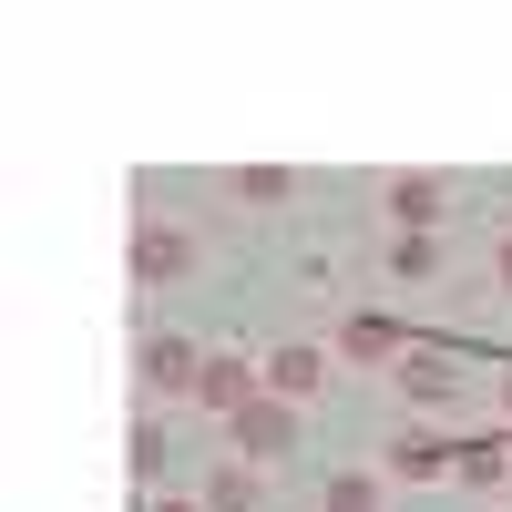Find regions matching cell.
<instances>
[{"instance_id": "17", "label": "cell", "mask_w": 512, "mask_h": 512, "mask_svg": "<svg viewBox=\"0 0 512 512\" xmlns=\"http://www.w3.org/2000/svg\"><path fill=\"white\" fill-rule=\"evenodd\" d=\"M154 512H205V502H185V492H164V502H154Z\"/></svg>"}, {"instance_id": "16", "label": "cell", "mask_w": 512, "mask_h": 512, "mask_svg": "<svg viewBox=\"0 0 512 512\" xmlns=\"http://www.w3.org/2000/svg\"><path fill=\"white\" fill-rule=\"evenodd\" d=\"M492 287H502V297H512V226H502V236H492Z\"/></svg>"}, {"instance_id": "15", "label": "cell", "mask_w": 512, "mask_h": 512, "mask_svg": "<svg viewBox=\"0 0 512 512\" xmlns=\"http://www.w3.org/2000/svg\"><path fill=\"white\" fill-rule=\"evenodd\" d=\"M134 472H164V420H134Z\"/></svg>"}, {"instance_id": "1", "label": "cell", "mask_w": 512, "mask_h": 512, "mask_svg": "<svg viewBox=\"0 0 512 512\" xmlns=\"http://www.w3.org/2000/svg\"><path fill=\"white\" fill-rule=\"evenodd\" d=\"M328 349L349 359V369H400V359H410V328H400L390 308H349V318H338V338H328Z\"/></svg>"}, {"instance_id": "9", "label": "cell", "mask_w": 512, "mask_h": 512, "mask_svg": "<svg viewBox=\"0 0 512 512\" xmlns=\"http://www.w3.org/2000/svg\"><path fill=\"white\" fill-rule=\"evenodd\" d=\"M195 369H205L195 338H144V390H185L195 400Z\"/></svg>"}, {"instance_id": "19", "label": "cell", "mask_w": 512, "mask_h": 512, "mask_svg": "<svg viewBox=\"0 0 512 512\" xmlns=\"http://www.w3.org/2000/svg\"><path fill=\"white\" fill-rule=\"evenodd\" d=\"M502 451H512V431H502Z\"/></svg>"}, {"instance_id": "10", "label": "cell", "mask_w": 512, "mask_h": 512, "mask_svg": "<svg viewBox=\"0 0 512 512\" xmlns=\"http://www.w3.org/2000/svg\"><path fill=\"white\" fill-rule=\"evenodd\" d=\"M256 492H267L256 461H216V472H205V512H256Z\"/></svg>"}, {"instance_id": "14", "label": "cell", "mask_w": 512, "mask_h": 512, "mask_svg": "<svg viewBox=\"0 0 512 512\" xmlns=\"http://www.w3.org/2000/svg\"><path fill=\"white\" fill-rule=\"evenodd\" d=\"M461 482H512V451L502 441H461Z\"/></svg>"}, {"instance_id": "8", "label": "cell", "mask_w": 512, "mask_h": 512, "mask_svg": "<svg viewBox=\"0 0 512 512\" xmlns=\"http://www.w3.org/2000/svg\"><path fill=\"white\" fill-rule=\"evenodd\" d=\"M390 379H400L410 410H451V400H461V359H451V349H410Z\"/></svg>"}, {"instance_id": "7", "label": "cell", "mask_w": 512, "mask_h": 512, "mask_svg": "<svg viewBox=\"0 0 512 512\" xmlns=\"http://www.w3.org/2000/svg\"><path fill=\"white\" fill-rule=\"evenodd\" d=\"M195 236L185 226H134V287H175V277H195Z\"/></svg>"}, {"instance_id": "4", "label": "cell", "mask_w": 512, "mask_h": 512, "mask_svg": "<svg viewBox=\"0 0 512 512\" xmlns=\"http://www.w3.org/2000/svg\"><path fill=\"white\" fill-rule=\"evenodd\" d=\"M390 216H400V236H441V216H451V175H431V164L390 175Z\"/></svg>"}, {"instance_id": "5", "label": "cell", "mask_w": 512, "mask_h": 512, "mask_svg": "<svg viewBox=\"0 0 512 512\" xmlns=\"http://www.w3.org/2000/svg\"><path fill=\"white\" fill-rule=\"evenodd\" d=\"M328 359L338 349H318V338H287V349H267V359H256V369H267V400H318V379H328Z\"/></svg>"}, {"instance_id": "12", "label": "cell", "mask_w": 512, "mask_h": 512, "mask_svg": "<svg viewBox=\"0 0 512 512\" xmlns=\"http://www.w3.org/2000/svg\"><path fill=\"white\" fill-rule=\"evenodd\" d=\"M226 195H236V205H287V195H297V175H287V164H236Z\"/></svg>"}, {"instance_id": "3", "label": "cell", "mask_w": 512, "mask_h": 512, "mask_svg": "<svg viewBox=\"0 0 512 512\" xmlns=\"http://www.w3.org/2000/svg\"><path fill=\"white\" fill-rule=\"evenodd\" d=\"M246 400H267V369H256V359H226V349H205V369H195V410H205V420H236Z\"/></svg>"}, {"instance_id": "18", "label": "cell", "mask_w": 512, "mask_h": 512, "mask_svg": "<svg viewBox=\"0 0 512 512\" xmlns=\"http://www.w3.org/2000/svg\"><path fill=\"white\" fill-rule=\"evenodd\" d=\"M502 410H512V369H502Z\"/></svg>"}, {"instance_id": "2", "label": "cell", "mask_w": 512, "mask_h": 512, "mask_svg": "<svg viewBox=\"0 0 512 512\" xmlns=\"http://www.w3.org/2000/svg\"><path fill=\"white\" fill-rule=\"evenodd\" d=\"M226 441H236V461H256V472H277V461L297 451V410H287V400H246V410L226 420Z\"/></svg>"}, {"instance_id": "6", "label": "cell", "mask_w": 512, "mask_h": 512, "mask_svg": "<svg viewBox=\"0 0 512 512\" xmlns=\"http://www.w3.org/2000/svg\"><path fill=\"white\" fill-rule=\"evenodd\" d=\"M461 472V441L431 431V420H410V431L390 441V482H451Z\"/></svg>"}, {"instance_id": "11", "label": "cell", "mask_w": 512, "mask_h": 512, "mask_svg": "<svg viewBox=\"0 0 512 512\" xmlns=\"http://www.w3.org/2000/svg\"><path fill=\"white\" fill-rule=\"evenodd\" d=\"M441 256H451L441 236H390V277L400 287H441Z\"/></svg>"}, {"instance_id": "13", "label": "cell", "mask_w": 512, "mask_h": 512, "mask_svg": "<svg viewBox=\"0 0 512 512\" xmlns=\"http://www.w3.org/2000/svg\"><path fill=\"white\" fill-rule=\"evenodd\" d=\"M379 492H390V472H328V512H379Z\"/></svg>"}]
</instances>
